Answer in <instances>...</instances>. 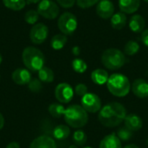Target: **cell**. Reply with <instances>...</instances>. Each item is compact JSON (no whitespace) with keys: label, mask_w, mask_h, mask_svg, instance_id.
<instances>
[{"label":"cell","mask_w":148,"mask_h":148,"mask_svg":"<svg viewBox=\"0 0 148 148\" xmlns=\"http://www.w3.org/2000/svg\"><path fill=\"white\" fill-rule=\"evenodd\" d=\"M57 26L62 34L66 36L72 35L78 26L77 18L71 12H64L60 16L57 21Z\"/></svg>","instance_id":"6"},{"label":"cell","mask_w":148,"mask_h":148,"mask_svg":"<svg viewBox=\"0 0 148 148\" xmlns=\"http://www.w3.org/2000/svg\"><path fill=\"white\" fill-rule=\"evenodd\" d=\"M60 6L62 8H71L76 3V0H56Z\"/></svg>","instance_id":"34"},{"label":"cell","mask_w":148,"mask_h":148,"mask_svg":"<svg viewBox=\"0 0 148 148\" xmlns=\"http://www.w3.org/2000/svg\"><path fill=\"white\" fill-rule=\"evenodd\" d=\"M116 135L118 136V138L121 140H122V141H127V140H129L133 137V132L124 126V127H120L118 129Z\"/></svg>","instance_id":"30"},{"label":"cell","mask_w":148,"mask_h":148,"mask_svg":"<svg viewBox=\"0 0 148 148\" xmlns=\"http://www.w3.org/2000/svg\"><path fill=\"white\" fill-rule=\"evenodd\" d=\"M66 123L75 129L83 127L88 121V112L80 105H71L65 109L63 114Z\"/></svg>","instance_id":"2"},{"label":"cell","mask_w":148,"mask_h":148,"mask_svg":"<svg viewBox=\"0 0 148 148\" xmlns=\"http://www.w3.org/2000/svg\"><path fill=\"white\" fill-rule=\"evenodd\" d=\"M131 90L135 96L147 98L148 97V82L144 79L138 78L131 85Z\"/></svg>","instance_id":"13"},{"label":"cell","mask_w":148,"mask_h":148,"mask_svg":"<svg viewBox=\"0 0 148 148\" xmlns=\"http://www.w3.org/2000/svg\"><path fill=\"white\" fill-rule=\"evenodd\" d=\"M101 62L105 68L110 70H117L122 68L127 62L126 55L118 49L110 48L101 55Z\"/></svg>","instance_id":"5"},{"label":"cell","mask_w":148,"mask_h":148,"mask_svg":"<svg viewBox=\"0 0 148 148\" xmlns=\"http://www.w3.org/2000/svg\"><path fill=\"white\" fill-rule=\"evenodd\" d=\"M128 26L129 29L134 32V33H141L143 32L145 26H146V22L145 19L142 16L139 15V14H135L134 15L128 23Z\"/></svg>","instance_id":"17"},{"label":"cell","mask_w":148,"mask_h":148,"mask_svg":"<svg viewBox=\"0 0 148 148\" xmlns=\"http://www.w3.org/2000/svg\"><path fill=\"white\" fill-rule=\"evenodd\" d=\"M127 23V16L125 13H123L121 11L114 14L112 16V17L110 18L111 26L114 29H118V30L122 29L126 26Z\"/></svg>","instance_id":"19"},{"label":"cell","mask_w":148,"mask_h":148,"mask_svg":"<svg viewBox=\"0 0 148 148\" xmlns=\"http://www.w3.org/2000/svg\"><path fill=\"white\" fill-rule=\"evenodd\" d=\"M140 48V44L136 41L130 40V41H128L125 44V47H124V54L127 55V56H134V55H136L139 52Z\"/></svg>","instance_id":"25"},{"label":"cell","mask_w":148,"mask_h":148,"mask_svg":"<svg viewBox=\"0 0 148 148\" xmlns=\"http://www.w3.org/2000/svg\"><path fill=\"white\" fill-rule=\"evenodd\" d=\"M101 0H76V4L82 9H88L97 4Z\"/></svg>","instance_id":"32"},{"label":"cell","mask_w":148,"mask_h":148,"mask_svg":"<svg viewBox=\"0 0 148 148\" xmlns=\"http://www.w3.org/2000/svg\"><path fill=\"white\" fill-rule=\"evenodd\" d=\"M143 1H145V2H147V3H148V0H143Z\"/></svg>","instance_id":"44"},{"label":"cell","mask_w":148,"mask_h":148,"mask_svg":"<svg viewBox=\"0 0 148 148\" xmlns=\"http://www.w3.org/2000/svg\"><path fill=\"white\" fill-rule=\"evenodd\" d=\"M140 6V0H119V8L125 14L136 12Z\"/></svg>","instance_id":"16"},{"label":"cell","mask_w":148,"mask_h":148,"mask_svg":"<svg viewBox=\"0 0 148 148\" xmlns=\"http://www.w3.org/2000/svg\"><path fill=\"white\" fill-rule=\"evenodd\" d=\"M74 91L76 94V95L83 97L86 94H88V87L83 83H78L75 86Z\"/></svg>","instance_id":"33"},{"label":"cell","mask_w":148,"mask_h":148,"mask_svg":"<svg viewBox=\"0 0 148 148\" xmlns=\"http://www.w3.org/2000/svg\"><path fill=\"white\" fill-rule=\"evenodd\" d=\"M99 148H122V147L121 140L118 136L114 134H111L105 136L101 140Z\"/></svg>","instance_id":"18"},{"label":"cell","mask_w":148,"mask_h":148,"mask_svg":"<svg viewBox=\"0 0 148 148\" xmlns=\"http://www.w3.org/2000/svg\"><path fill=\"white\" fill-rule=\"evenodd\" d=\"M39 14L37 12V10H28L25 15H24V20L27 23L29 24H36V23L38 21L39 19Z\"/></svg>","instance_id":"29"},{"label":"cell","mask_w":148,"mask_h":148,"mask_svg":"<svg viewBox=\"0 0 148 148\" xmlns=\"http://www.w3.org/2000/svg\"><path fill=\"white\" fill-rule=\"evenodd\" d=\"M141 41H142L143 44L148 48V29L143 30V32L141 34Z\"/></svg>","instance_id":"35"},{"label":"cell","mask_w":148,"mask_h":148,"mask_svg":"<svg viewBox=\"0 0 148 148\" xmlns=\"http://www.w3.org/2000/svg\"><path fill=\"white\" fill-rule=\"evenodd\" d=\"M124 148H140L138 146L134 145V144H129L127 146H126Z\"/></svg>","instance_id":"39"},{"label":"cell","mask_w":148,"mask_h":148,"mask_svg":"<svg viewBox=\"0 0 148 148\" xmlns=\"http://www.w3.org/2000/svg\"><path fill=\"white\" fill-rule=\"evenodd\" d=\"M70 134V129L69 126L66 125H58L53 130V136L57 140H66Z\"/></svg>","instance_id":"22"},{"label":"cell","mask_w":148,"mask_h":148,"mask_svg":"<svg viewBox=\"0 0 148 148\" xmlns=\"http://www.w3.org/2000/svg\"><path fill=\"white\" fill-rule=\"evenodd\" d=\"M127 115V110L121 103L110 102L101 108L98 120L104 127H115L124 121Z\"/></svg>","instance_id":"1"},{"label":"cell","mask_w":148,"mask_h":148,"mask_svg":"<svg viewBox=\"0 0 148 148\" xmlns=\"http://www.w3.org/2000/svg\"><path fill=\"white\" fill-rule=\"evenodd\" d=\"M5 148H20V145L16 141H12V142L9 143Z\"/></svg>","instance_id":"36"},{"label":"cell","mask_w":148,"mask_h":148,"mask_svg":"<svg viewBox=\"0 0 148 148\" xmlns=\"http://www.w3.org/2000/svg\"><path fill=\"white\" fill-rule=\"evenodd\" d=\"M41 0H26V2L28 3H39Z\"/></svg>","instance_id":"40"},{"label":"cell","mask_w":148,"mask_h":148,"mask_svg":"<svg viewBox=\"0 0 148 148\" xmlns=\"http://www.w3.org/2000/svg\"><path fill=\"white\" fill-rule=\"evenodd\" d=\"M75 91L73 88L66 82H62L56 87L55 96L61 103H69L74 97Z\"/></svg>","instance_id":"10"},{"label":"cell","mask_w":148,"mask_h":148,"mask_svg":"<svg viewBox=\"0 0 148 148\" xmlns=\"http://www.w3.org/2000/svg\"><path fill=\"white\" fill-rule=\"evenodd\" d=\"M72 53H73V55H74V56H79V55H80V53H81V49H80V48H79L78 46H75V47H73V48H72Z\"/></svg>","instance_id":"37"},{"label":"cell","mask_w":148,"mask_h":148,"mask_svg":"<svg viewBox=\"0 0 148 148\" xmlns=\"http://www.w3.org/2000/svg\"><path fill=\"white\" fill-rule=\"evenodd\" d=\"M108 91L116 97H124L131 90L129 79L122 74H113L109 76L107 82Z\"/></svg>","instance_id":"4"},{"label":"cell","mask_w":148,"mask_h":148,"mask_svg":"<svg viewBox=\"0 0 148 148\" xmlns=\"http://www.w3.org/2000/svg\"><path fill=\"white\" fill-rule=\"evenodd\" d=\"M49 36V28L42 23H38L33 25L29 31L30 41L34 44H42L43 43Z\"/></svg>","instance_id":"9"},{"label":"cell","mask_w":148,"mask_h":148,"mask_svg":"<svg viewBox=\"0 0 148 148\" xmlns=\"http://www.w3.org/2000/svg\"><path fill=\"white\" fill-rule=\"evenodd\" d=\"M12 81L17 85H26L31 81V74L28 69L19 68L13 71L11 75Z\"/></svg>","instance_id":"12"},{"label":"cell","mask_w":148,"mask_h":148,"mask_svg":"<svg viewBox=\"0 0 148 148\" xmlns=\"http://www.w3.org/2000/svg\"><path fill=\"white\" fill-rule=\"evenodd\" d=\"M81 104V106L88 113L92 114L100 112V110L102 108L101 98L94 93H88L83 97H82Z\"/></svg>","instance_id":"8"},{"label":"cell","mask_w":148,"mask_h":148,"mask_svg":"<svg viewBox=\"0 0 148 148\" xmlns=\"http://www.w3.org/2000/svg\"><path fill=\"white\" fill-rule=\"evenodd\" d=\"M68 42V37L64 34H57L55 35L51 41H50V45L51 48L55 50H60L64 48Z\"/></svg>","instance_id":"21"},{"label":"cell","mask_w":148,"mask_h":148,"mask_svg":"<svg viewBox=\"0 0 148 148\" xmlns=\"http://www.w3.org/2000/svg\"><path fill=\"white\" fill-rule=\"evenodd\" d=\"M2 61H3V57H2V56H1V54H0V64L2 63Z\"/></svg>","instance_id":"42"},{"label":"cell","mask_w":148,"mask_h":148,"mask_svg":"<svg viewBox=\"0 0 148 148\" xmlns=\"http://www.w3.org/2000/svg\"><path fill=\"white\" fill-rule=\"evenodd\" d=\"M96 5V14L102 19L111 18L114 13V5L111 0H101Z\"/></svg>","instance_id":"11"},{"label":"cell","mask_w":148,"mask_h":148,"mask_svg":"<svg viewBox=\"0 0 148 148\" xmlns=\"http://www.w3.org/2000/svg\"><path fill=\"white\" fill-rule=\"evenodd\" d=\"M4 6L12 10H21L26 5V0H3Z\"/></svg>","instance_id":"24"},{"label":"cell","mask_w":148,"mask_h":148,"mask_svg":"<svg viewBox=\"0 0 148 148\" xmlns=\"http://www.w3.org/2000/svg\"><path fill=\"white\" fill-rule=\"evenodd\" d=\"M125 127H127L132 132L139 131L143 127V121L141 117H140L136 114H129L126 116L124 120Z\"/></svg>","instance_id":"14"},{"label":"cell","mask_w":148,"mask_h":148,"mask_svg":"<svg viewBox=\"0 0 148 148\" xmlns=\"http://www.w3.org/2000/svg\"><path fill=\"white\" fill-rule=\"evenodd\" d=\"M29 148H56V144L50 136L42 135L36 138L30 143Z\"/></svg>","instance_id":"15"},{"label":"cell","mask_w":148,"mask_h":148,"mask_svg":"<svg viewBox=\"0 0 148 148\" xmlns=\"http://www.w3.org/2000/svg\"><path fill=\"white\" fill-rule=\"evenodd\" d=\"M38 79L46 83L52 82L55 79V74L53 70L48 67H43L38 71Z\"/></svg>","instance_id":"23"},{"label":"cell","mask_w":148,"mask_h":148,"mask_svg":"<svg viewBox=\"0 0 148 148\" xmlns=\"http://www.w3.org/2000/svg\"><path fill=\"white\" fill-rule=\"evenodd\" d=\"M72 68L75 72L78 74H82L88 69V65L82 59L75 58L72 62Z\"/></svg>","instance_id":"28"},{"label":"cell","mask_w":148,"mask_h":148,"mask_svg":"<svg viewBox=\"0 0 148 148\" xmlns=\"http://www.w3.org/2000/svg\"><path fill=\"white\" fill-rule=\"evenodd\" d=\"M22 58L24 66L31 72H38L44 67L45 56L37 48L29 46L23 49Z\"/></svg>","instance_id":"3"},{"label":"cell","mask_w":148,"mask_h":148,"mask_svg":"<svg viewBox=\"0 0 148 148\" xmlns=\"http://www.w3.org/2000/svg\"><path fill=\"white\" fill-rule=\"evenodd\" d=\"M83 148H93V147H84Z\"/></svg>","instance_id":"43"},{"label":"cell","mask_w":148,"mask_h":148,"mask_svg":"<svg viewBox=\"0 0 148 148\" xmlns=\"http://www.w3.org/2000/svg\"><path fill=\"white\" fill-rule=\"evenodd\" d=\"M108 73L102 69H96L91 73V80L96 85H104L108 82Z\"/></svg>","instance_id":"20"},{"label":"cell","mask_w":148,"mask_h":148,"mask_svg":"<svg viewBox=\"0 0 148 148\" xmlns=\"http://www.w3.org/2000/svg\"><path fill=\"white\" fill-rule=\"evenodd\" d=\"M69 148H79V147H78V146H76V145H75V144H74V145H71V146H70V147H69Z\"/></svg>","instance_id":"41"},{"label":"cell","mask_w":148,"mask_h":148,"mask_svg":"<svg viewBox=\"0 0 148 148\" xmlns=\"http://www.w3.org/2000/svg\"><path fill=\"white\" fill-rule=\"evenodd\" d=\"M65 108L59 103H52L49 105V113L50 114V115L54 118H60L62 116H63L64 113H65Z\"/></svg>","instance_id":"26"},{"label":"cell","mask_w":148,"mask_h":148,"mask_svg":"<svg viewBox=\"0 0 148 148\" xmlns=\"http://www.w3.org/2000/svg\"><path fill=\"white\" fill-rule=\"evenodd\" d=\"M37 12L46 19H55L60 13L59 6L52 0H41L37 5Z\"/></svg>","instance_id":"7"},{"label":"cell","mask_w":148,"mask_h":148,"mask_svg":"<svg viewBox=\"0 0 148 148\" xmlns=\"http://www.w3.org/2000/svg\"><path fill=\"white\" fill-rule=\"evenodd\" d=\"M3 126H4V118H3V114L0 113V130L3 129Z\"/></svg>","instance_id":"38"},{"label":"cell","mask_w":148,"mask_h":148,"mask_svg":"<svg viewBox=\"0 0 148 148\" xmlns=\"http://www.w3.org/2000/svg\"><path fill=\"white\" fill-rule=\"evenodd\" d=\"M87 134L84 131L82 130H77L73 134V141L75 143V145L78 146V147H83L85 146V144L87 143Z\"/></svg>","instance_id":"27"},{"label":"cell","mask_w":148,"mask_h":148,"mask_svg":"<svg viewBox=\"0 0 148 148\" xmlns=\"http://www.w3.org/2000/svg\"><path fill=\"white\" fill-rule=\"evenodd\" d=\"M29 88L31 92L33 93H38L41 89H42V83H41V81L39 79H36V78H34V79H31V81L29 82Z\"/></svg>","instance_id":"31"}]
</instances>
